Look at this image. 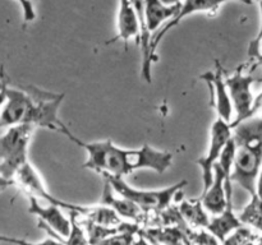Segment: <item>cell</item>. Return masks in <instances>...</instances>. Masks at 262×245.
I'll return each instance as SVG.
<instances>
[{
  "label": "cell",
  "instance_id": "obj_18",
  "mask_svg": "<svg viewBox=\"0 0 262 245\" xmlns=\"http://www.w3.org/2000/svg\"><path fill=\"white\" fill-rule=\"evenodd\" d=\"M179 5H166L161 0H145V24L148 32H155L161 23L170 20L178 12Z\"/></svg>",
  "mask_w": 262,
  "mask_h": 245
},
{
  "label": "cell",
  "instance_id": "obj_7",
  "mask_svg": "<svg viewBox=\"0 0 262 245\" xmlns=\"http://www.w3.org/2000/svg\"><path fill=\"white\" fill-rule=\"evenodd\" d=\"M255 78L252 74H247L239 68L232 76L225 77L228 92H229L230 101L233 105V111L235 114V119L232 125L238 124L243 120L252 116L256 110L255 96L252 93V84Z\"/></svg>",
  "mask_w": 262,
  "mask_h": 245
},
{
  "label": "cell",
  "instance_id": "obj_17",
  "mask_svg": "<svg viewBox=\"0 0 262 245\" xmlns=\"http://www.w3.org/2000/svg\"><path fill=\"white\" fill-rule=\"evenodd\" d=\"M136 13L138 15L140 20L141 32H140V41H141V51H142V78L147 83L152 82V76H151V66H152L154 59L150 53V43H151V33L146 30L145 24V0H130Z\"/></svg>",
  "mask_w": 262,
  "mask_h": 245
},
{
  "label": "cell",
  "instance_id": "obj_31",
  "mask_svg": "<svg viewBox=\"0 0 262 245\" xmlns=\"http://www.w3.org/2000/svg\"><path fill=\"white\" fill-rule=\"evenodd\" d=\"M138 235H140V236H138V239H135L132 245H152L145 236H143V235H141L140 232H138Z\"/></svg>",
  "mask_w": 262,
  "mask_h": 245
},
{
  "label": "cell",
  "instance_id": "obj_28",
  "mask_svg": "<svg viewBox=\"0 0 262 245\" xmlns=\"http://www.w3.org/2000/svg\"><path fill=\"white\" fill-rule=\"evenodd\" d=\"M15 2L19 3L20 8H22L23 20H25V23L32 22L36 18L35 7H33L32 2H31V0H15Z\"/></svg>",
  "mask_w": 262,
  "mask_h": 245
},
{
  "label": "cell",
  "instance_id": "obj_19",
  "mask_svg": "<svg viewBox=\"0 0 262 245\" xmlns=\"http://www.w3.org/2000/svg\"><path fill=\"white\" fill-rule=\"evenodd\" d=\"M178 226H160L155 229L140 230V234L145 237L152 239L161 245H192L189 241L187 232Z\"/></svg>",
  "mask_w": 262,
  "mask_h": 245
},
{
  "label": "cell",
  "instance_id": "obj_9",
  "mask_svg": "<svg viewBox=\"0 0 262 245\" xmlns=\"http://www.w3.org/2000/svg\"><path fill=\"white\" fill-rule=\"evenodd\" d=\"M14 183L18 184V185L26 191L27 195H33L36 197V198H42L43 201L48 202L49 204H55V206H59L60 208L67 209V211L69 212H77L78 216H84V213L87 212V208H89V207L86 206L67 203V202L60 201V199L51 195V194L46 190L45 185H43L42 180H41V176L38 175V173L35 170V167L31 165L30 161L26 162L25 165L15 173Z\"/></svg>",
  "mask_w": 262,
  "mask_h": 245
},
{
  "label": "cell",
  "instance_id": "obj_37",
  "mask_svg": "<svg viewBox=\"0 0 262 245\" xmlns=\"http://www.w3.org/2000/svg\"><path fill=\"white\" fill-rule=\"evenodd\" d=\"M260 51H261V56H262V41H261V43H260Z\"/></svg>",
  "mask_w": 262,
  "mask_h": 245
},
{
  "label": "cell",
  "instance_id": "obj_32",
  "mask_svg": "<svg viewBox=\"0 0 262 245\" xmlns=\"http://www.w3.org/2000/svg\"><path fill=\"white\" fill-rule=\"evenodd\" d=\"M13 184H15L14 180H9V179H5L0 175V190H2V189L8 188V186L13 185Z\"/></svg>",
  "mask_w": 262,
  "mask_h": 245
},
{
  "label": "cell",
  "instance_id": "obj_4",
  "mask_svg": "<svg viewBox=\"0 0 262 245\" xmlns=\"http://www.w3.org/2000/svg\"><path fill=\"white\" fill-rule=\"evenodd\" d=\"M102 178L105 181L109 183L113 190L119 195L129 199L130 202L140 207L145 213L151 211L161 212L170 206L171 201L179 191L187 186L188 181L182 180L174 185L166 186L163 189H155V190H146V189H136L133 186L128 185L123 178H115V176L104 175Z\"/></svg>",
  "mask_w": 262,
  "mask_h": 245
},
{
  "label": "cell",
  "instance_id": "obj_1",
  "mask_svg": "<svg viewBox=\"0 0 262 245\" xmlns=\"http://www.w3.org/2000/svg\"><path fill=\"white\" fill-rule=\"evenodd\" d=\"M68 139L83 148L87 152L84 168L96 171L102 176L124 178L137 170L148 168L158 174H163L173 165V153L151 147L147 143L141 148L125 150L113 143L112 139L99 142H82L69 130L66 134Z\"/></svg>",
  "mask_w": 262,
  "mask_h": 245
},
{
  "label": "cell",
  "instance_id": "obj_20",
  "mask_svg": "<svg viewBox=\"0 0 262 245\" xmlns=\"http://www.w3.org/2000/svg\"><path fill=\"white\" fill-rule=\"evenodd\" d=\"M178 211L183 217L184 222L191 227L196 229H206L210 222L209 213L202 206L201 198L183 201L179 203Z\"/></svg>",
  "mask_w": 262,
  "mask_h": 245
},
{
  "label": "cell",
  "instance_id": "obj_13",
  "mask_svg": "<svg viewBox=\"0 0 262 245\" xmlns=\"http://www.w3.org/2000/svg\"><path fill=\"white\" fill-rule=\"evenodd\" d=\"M28 212L38 218V221L45 224L50 230L60 237H67L71 231V219L67 218L61 208L55 204L42 206L38 203V199L33 195H28Z\"/></svg>",
  "mask_w": 262,
  "mask_h": 245
},
{
  "label": "cell",
  "instance_id": "obj_35",
  "mask_svg": "<svg viewBox=\"0 0 262 245\" xmlns=\"http://www.w3.org/2000/svg\"><path fill=\"white\" fill-rule=\"evenodd\" d=\"M256 240H257V239H256ZM256 240H251V241L246 242V244H243V245H256Z\"/></svg>",
  "mask_w": 262,
  "mask_h": 245
},
{
  "label": "cell",
  "instance_id": "obj_23",
  "mask_svg": "<svg viewBox=\"0 0 262 245\" xmlns=\"http://www.w3.org/2000/svg\"><path fill=\"white\" fill-rule=\"evenodd\" d=\"M77 217H78L77 212H71V217H69V219H71V231H69V235L67 236L66 240L58 239V241H60L63 245H90L86 231L82 229Z\"/></svg>",
  "mask_w": 262,
  "mask_h": 245
},
{
  "label": "cell",
  "instance_id": "obj_33",
  "mask_svg": "<svg viewBox=\"0 0 262 245\" xmlns=\"http://www.w3.org/2000/svg\"><path fill=\"white\" fill-rule=\"evenodd\" d=\"M161 2L166 5H177V4H181L182 0H161Z\"/></svg>",
  "mask_w": 262,
  "mask_h": 245
},
{
  "label": "cell",
  "instance_id": "obj_24",
  "mask_svg": "<svg viewBox=\"0 0 262 245\" xmlns=\"http://www.w3.org/2000/svg\"><path fill=\"white\" fill-rule=\"evenodd\" d=\"M140 230V227L125 230V231L118 232V234L112 235V236L105 237V239L100 240L94 245H132L136 239V235H138Z\"/></svg>",
  "mask_w": 262,
  "mask_h": 245
},
{
  "label": "cell",
  "instance_id": "obj_8",
  "mask_svg": "<svg viewBox=\"0 0 262 245\" xmlns=\"http://www.w3.org/2000/svg\"><path fill=\"white\" fill-rule=\"evenodd\" d=\"M232 134L233 128L230 122L225 121L220 117H217L212 122L211 133H210V144L209 148H207V152L204 157L197 161L202 173V183H204V190L202 191H205L211 185L212 179H214V166L219 160L228 140L232 138Z\"/></svg>",
  "mask_w": 262,
  "mask_h": 245
},
{
  "label": "cell",
  "instance_id": "obj_22",
  "mask_svg": "<svg viewBox=\"0 0 262 245\" xmlns=\"http://www.w3.org/2000/svg\"><path fill=\"white\" fill-rule=\"evenodd\" d=\"M238 218L243 225L255 227L262 232V199L257 195H251V202L243 208Z\"/></svg>",
  "mask_w": 262,
  "mask_h": 245
},
{
  "label": "cell",
  "instance_id": "obj_36",
  "mask_svg": "<svg viewBox=\"0 0 262 245\" xmlns=\"http://www.w3.org/2000/svg\"><path fill=\"white\" fill-rule=\"evenodd\" d=\"M256 241H257L256 242V245H262V235L260 237H257V240H256Z\"/></svg>",
  "mask_w": 262,
  "mask_h": 245
},
{
  "label": "cell",
  "instance_id": "obj_5",
  "mask_svg": "<svg viewBox=\"0 0 262 245\" xmlns=\"http://www.w3.org/2000/svg\"><path fill=\"white\" fill-rule=\"evenodd\" d=\"M31 96L33 99V110L31 116V127L45 128L53 132L67 134L68 127L59 117V109L66 93H54L38 87L28 86Z\"/></svg>",
  "mask_w": 262,
  "mask_h": 245
},
{
  "label": "cell",
  "instance_id": "obj_12",
  "mask_svg": "<svg viewBox=\"0 0 262 245\" xmlns=\"http://www.w3.org/2000/svg\"><path fill=\"white\" fill-rule=\"evenodd\" d=\"M232 185L229 174L225 173L217 163L214 166V179L209 188L202 191L201 202L207 213L216 216L227 206L228 189Z\"/></svg>",
  "mask_w": 262,
  "mask_h": 245
},
{
  "label": "cell",
  "instance_id": "obj_21",
  "mask_svg": "<svg viewBox=\"0 0 262 245\" xmlns=\"http://www.w3.org/2000/svg\"><path fill=\"white\" fill-rule=\"evenodd\" d=\"M87 221L92 224L101 225V226H119L123 224L122 217L118 216L112 208L106 206H91L87 208V212L84 213Z\"/></svg>",
  "mask_w": 262,
  "mask_h": 245
},
{
  "label": "cell",
  "instance_id": "obj_2",
  "mask_svg": "<svg viewBox=\"0 0 262 245\" xmlns=\"http://www.w3.org/2000/svg\"><path fill=\"white\" fill-rule=\"evenodd\" d=\"M232 128L235 153L230 180L255 195L256 179L262 166V116L252 115Z\"/></svg>",
  "mask_w": 262,
  "mask_h": 245
},
{
  "label": "cell",
  "instance_id": "obj_16",
  "mask_svg": "<svg viewBox=\"0 0 262 245\" xmlns=\"http://www.w3.org/2000/svg\"><path fill=\"white\" fill-rule=\"evenodd\" d=\"M141 26L138 15L133 8L130 0H119V13H118V35L110 42L123 41L125 48L128 47V41L130 38H137L140 41Z\"/></svg>",
  "mask_w": 262,
  "mask_h": 245
},
{
  "label": "cell",
  "instance_id": "obj_15",
  "mask_svg": "<svg viewBox=\"0 0 262 245\" xmlns=\"http://www.w3.org/2000/svg\"><path fill=\"white\" fill-rule=\"evenodd\" d=\"M242 222L239 221L237 214L233 209V186L228 189V199L225 208L216 216H212L210 218L209 225L206 230L210 234L214 235L219 241H223L228 235L239 226H242Z\"/></svg>",
  "mask_w": 262,
  "mask_h": 245
},
{
  "label": "cell",
  "instance_id": "obj_11",
  "mask_svg": "<svg viewBox=\"0 0 262 245\" xmlns=\"http://www.w3.org/2000/svg\"><path fill=\"white\" fill-rule=\"evenodd\" d=\"M230 2V0H183V3H181L179 5L178 12L176 13L173 18L170 20H168L165 26H164L163 30L158 31L155 37L151 40L150 43V53L152 56L154 61L158 60V56H156V48H158L159 43L166 36V33L171 30V28L177 27L179 23L182 22V19H184L188 15L194 14V13L199 12H212V10H216L224 3Z\"/></svg>",
  "mask_w": 262,
  "mask_h": 245
},
{
  "label": "cell",
  "instance_id": "obj_26",
  "mask_svg": "<svg viewBox=\"0 0 262 245\" xmlns=\"http://www.w3.org/2000/svg\"><path fill=\"white\" fill-rule=\"evenodd\" d=\"M0 242H8V244H13V245H63L60 241H58V240H55L51 236L48 237V239L42 240V241L31 242V241H27V240L7 236V235H0Z\"/></svg>",
  "mask_w": 262,
  "mask_h": 245
},
{
  "label": "cell",
  "instance_id": "obj_14",
  "mask_svg": "<svg viewBox=\"0 0 262 245\" xmlns=\"http://www.w3.org/2000/svg\"><path fill=\"white\" fill-rule=\"evenodd\" d=\"M100 203L102 206H106L109 208H112L122 218L130 219L133 224L140 225L143 221V218H145V212L140 207L136 206L133 202H130L129 199L115 193L107 181H105L104 184Z\"/></svg>",
  "mask_w": 262,
  "mask_h": 245
},
{
  "label": "cell",
  "instance_id": "obj_25",
  "mask_svg": "<svg viewBox=\"0 0 262 245\" xmlns=\"http://www.w3.org/2000/svg\"><path fill=\"white\" fill-rule=\"evenodd\" d=\"M257 236L252 232V230L250 227L239 226L238 229H235L234 231L230 232L224 240H223V245H243L246 242L251 241V240H256Z\"/></svg>",
  "mask_w": 262,
  "mask_h": 245
},
{
  "label": "cell",
  "instance_id": "obj_34",
  "mask_svg": "<svg viewBox=\"0 0 262 245\" xmlns=\"http://www.w3.org/2000/svg\"><path fill=\"white\" fill-rule=\"evenodd\" d=\"M146 239H147L148 241H150L151 244H152V245H161V244H159L158 241H155V240H152V239H148V237H146Z\"/></svg>",
  "mask_w": 262,
  "mask_h": 245
},
{
  "label": "cell",
  "instance_id": "obj_3",
  "mask_svg": "<svg viewBox=\"0 0 262 245\" xmlns=\"http://www.w3.org/2000/svg\"><path fill=\"white\" fill-rule=\"evenodd\" d=\"M35 128L27 124L8 128L0 135V175L14 180V175L28 162V144Z\"/></svg>",
  "mask_w": 262,
  "mask_h": 245
},
{
  "label": "cell",
  "instance_id": "obj_10",
  "mask_svg": "<svg viewBox=\"0 0 262 245\" xmlns=\"http://www.w3.org/2000/svg\"><path fill=\"white\" fill-rule=\"evenodd\" d=\"M200 79L206 83L210 91V104L216 111L217 117L232 122L233 105L230 101L229 92H228L227 83H225V73L219 61L215 63L214 70H209L201 74Z\"/></svg>",
  "mask_w": 262,
  "mask_h": 245
},
{
  "label": "cell",
  "instance_id": "obj_27",
  "mask_svg": "<svg viewBox=\"0 0 262 245\" xmlns=\"http://www.w3.org/2000/svg\"><path fill=\"white\" fill-rule=\"evenodd\" d=\"M260 14H261L260 30H258L257 36L251 41L250 46H248V56H250L251 59H260V60H262L261 51H260V43L262 41V0H260Z\"/></svg>",
  "mask_w": 262,
  "mask_h": 245
},
{
  "label": "cell",
  "instance_id": "obj_29",
  "mask_svg": "<svg viewBox=\"0 0 262 245\" xmlns=\"http://www.w3.org/2000/svg\"><path fill=\"white\" fill-rule=\"evenodd\" d=\"M8 77L4 71V65H0V111H2L3 106L5 104V100H7V94H5L4 84L7 82Z\"/></svg>",
  "mask_w": 262,
  "mask_h": 245
},
{
  "label": "cell",
  "instance_id": "obj_30",
  "mask_svg": "<svg viewBox=\"0 0 262 245\" xmlns=\"http://www.w3.org/2000/svg\"><path fill=\"white\" fill-rule=\"evenodd\" d=\"M255 195H257L258 198L262 199V166L260 168V173H258V175H257V179H256Z\"/></svg>",
  "mask_w": 262,
  "mask_h": 245
},
{
  "label": "cell",
  "instance_id": "obj_6",
  "mask_svg": "<svg viewBox=\"0 0 262 245\" xmlns=\"http://www.w3.org/2000/svg\"><path fill=\"white\" fill-rule=\"evenodd\" d=\"M7 100L0 111V129L14 125H31V116L33 110V99L28 86L12 87L9 78L4 84Z\"/></svg>",
  "mask_w": 262,
  "mask_h": 245
}]
</instances>
